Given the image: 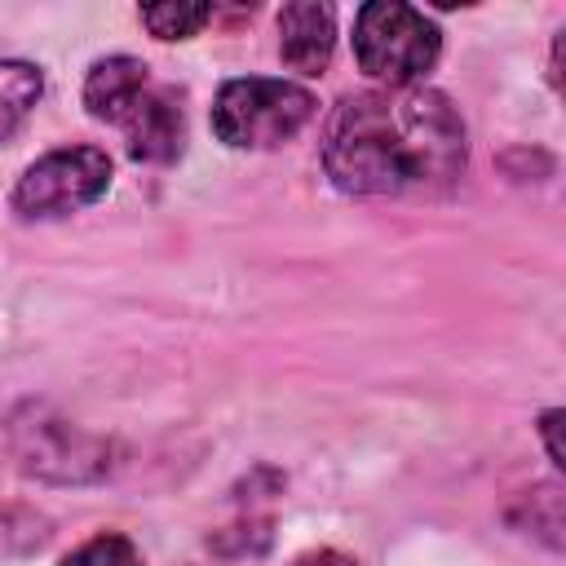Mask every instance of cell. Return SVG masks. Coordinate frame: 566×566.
Instances as JSON below:
<instances>
[{
    "label": "cell",
    "mask_w": 566,
    "mask_h": 566,
    "mask_svg": "<svg viewBox=\"0 0 566 566\" xmlns=\"http://www.w3.org/2000/svg\"><path fill=\"white\" fill-rule=\"evenodd\" d=\"M40 93H44L40 66H31L22 57H0V142L35 111Z\"/></svg>",
    "instance_id": "obj_9"
},
{
    "label": "cell",
    "mask_w": 566,
    "mask_h": 566,
    "mask_svg": "<svg viewBox=\"0 0 566 566\" xmlns=\"http://www.w3.org/2000/svg\"><path fill=\"white\" fill-rule=\"evenodd\" d=\"M111 186V155L97 146H62L40 155L13 186L9 203L22 221H49L71 217L88 203H97Z\"/></svg>",
    "instance_id": "obj_4"
},
{
    "label": "cell",
    "mask_w": 566,
    "mask_h": 566,
    "mask_svg": "<svg viewBox=\"0 0 566 566\" xmlns=\"http://www.w3.org/2000/svg\"><path fill=\"white\" fill-rule=\"evenodd\" d=\"M292 566H358V562L345 557V553H336V548H314V553H301Z\"/></svg>",
    "instance_id": "obj_13"
},
{
    "label": "cell",
    "mask_w": 566,
    "mask_h": 566,
    "mask_svg": "<svg viewBox=\"0 0 566 566\" xmlns=\"http://www.w3.org/2000/svg\"><path fill=\"white\" fill-rule=\"evenodd\" d=\"M18 455L22 469L57 478V482H84L97 478L106 469V455L93 438H84L80 429H71L66 420H35V424H18Z\"/></svg>",
    "instance_id": "obj_5"
},
{
    "label": "cell",
    "mask_w": 566,
    "mask_h": 566,
    "mask_svg": "<svg viewBox=\"0 0 566 566\" xmlns=\"http://www.w3.org/2000/svg\"><path fill=\"white\" fill-rule=\"evenodd\" d=\"M314 119V93L292 80H226L212 102V133L234 150H274Z\"/></svg>",
    "instance_id": "obj_3"
},
{
    "label": "cell",
    "mask_w": 566,
    "mask_h": 566,
    "mask_svg": "<svg viewBox=\"0 0 566 566\" xmlns=\"http://www.w3.org/2000/svg\"><path fill=\"white\" fill-rule=\"evenodd\" d=\"M128 155L142 164H168L181 155L186 142V111H181V93L168 84H155L137 97V106L119 119Z\"/></svg>",
    "instance_id": "obj_6"
},
{
    "label": "cell",
    "mask_w": 566,
    "mask_h": 566,
    "mask_svg": "<svg viewBox=\"0 0 566 566\" xmlns=\"http://www.w3.org/2000/svg\"><path fill=\"white\" fill-rule=\"evenodd\" d=\"M57 566H142V553L128 535H115V531H102L93 539H84L75 553H66Z\"/></svg>",
    "instance_id": "obj_11"
},
{
    "label": "cell",
    "mask_w": 566,
    "mask_h": 566,
    "mask_svg": "<svg viewBox=\"0 0 566 566\" xmlns=\"http://www.w3.org/2000/svg\"><path fill=\"white\" fill-rule=\"evenodd\" d=\"M146 88H150V71H146V62L115 53V57H102V62L88 66V80H84V106H88L93 119L119 124V119L137 106V97H142Z\"/></svg>",
    "instance_id": "obj_8"
},
{
    "label": "cell",
    "mask_w": 566,
    "mask_h": 566,
    "mask_svg": "<svg viewBox=\"0 0 566 566\" xmlns=\"http://www.w3.org/2000/svg\"><path fill=\"white\" fill-rule=\"evenodd\" d=\"M336 49V22L327 4L296 0L279 13V57L296 75H323Z\"/></svg>",
    "instance_id": "obj_7"
},
{
    "label": "cell",
    "mask_w": 566,
    "mask_h": 566,
    "mask_svg": "<svg viewBox=\"0 0 566 566\" xmlns=\"http://www.w3.org/2000/svg\"><path fill=\"white\" fill-rule=\"evenodd\" d=\"M442 53V31L411 4L371 0L354 13V57L385 88L420 84Z\"/></svg>",
    "instance_id": "obj_2"
},
{
    "label": "cell",
    "mask_w": 566,
    "mask_h": 566,
    "mask_svg": "<svg viewBox=\"0 0 566 566\" xmlns=\"http://www.w3.org/2000/svg\"><path fill=\"white\" fill-rule=\"evenodd\" d=\"M203 22H212V4H150V9H142V27L155 40H190Z\"/></svg>",
    "instance_id": "obj_10"
},
{
    "label": "cell",
    "mask_w": 566,
    "mask_h": 566,
    "mask_svg": "<svg viewBox=\"0 0 566 566\" xmlns=\"http://www.w3.org/2000/svg\"><path fill=\"white\" fill-rule=\"evenodd\" d=\"M469 159L464 119L447 93L367 88L336 102L323 133V168L345 195L447 190Z\"/></svg>",
    "instance_id": "obj_1"
},
{
    "label": "cell",
    "mask_w": 566,
    "mask_h": 566,
    "mask_svg": "<svg viewBox=\"0 0 566 566\" xmlns=\"http://www.w3.org/2000/svg\"><path fill=\"white\" fill-rule=\"evenodd\" d=\"M557 424H562V411H557V407L539 416V433H544V447H548V460H553V464L562 469L566 460H562V447H557Z\"/></svg>",
    "instance_id": "obj_12"
}]
</instances>
